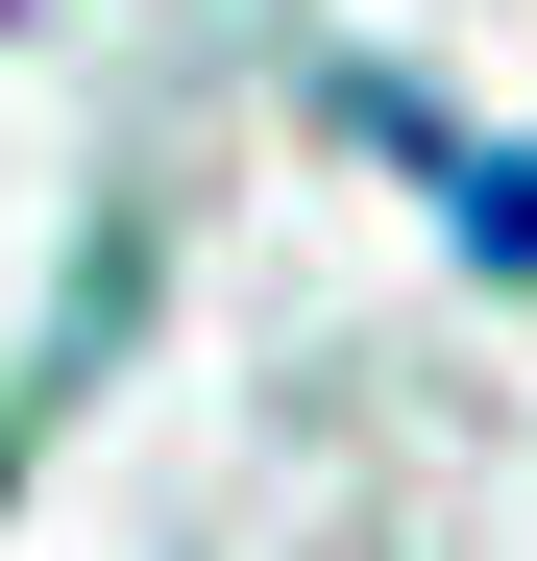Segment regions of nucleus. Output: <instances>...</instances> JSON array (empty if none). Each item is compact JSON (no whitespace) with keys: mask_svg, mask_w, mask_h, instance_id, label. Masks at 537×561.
Segmentation results:
<instances>
[{"mask_svg":"<svg viewBox=\"0 0 537 561\" xmlns=\"http://www.w3.org/2000/svg\"><path fill=\"white\" fill-rule=\"evenodd\" d=\"M342 123H391V147H415V171H439V220H465V244H489V268H513V294H537V147H439V123H415V99H391V73H342Z\"/></svg>","mask_w":537,"mask_h":561,"instance_id":"f257e3e1","label":"nucleus"}]
</instances>
